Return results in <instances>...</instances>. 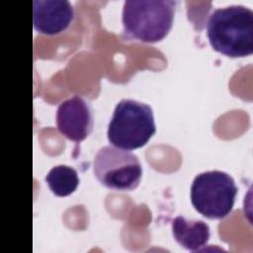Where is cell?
I'll list each match as a JSON object with an SVG mask.
<instances>
[{"mask_svg":"<svg viewBox=\"0 0 253 253\" xmlns=\"http://www.w3.org/2000/svg\"><path fill=\"white\" fill-rule=\"evenodd\" d=\"M93 171L102 185L115 191H132L142 177V166L137 156L113 145H105L97 151Z\"/></svg>","mask_w":253,"mask_h":253,"instance_id":"5b68a950","label":"cell"},{"mask_svg":"<svg viewBox=\"0 0 253 253\" xmlns=\"http://www.w3.org/2000/svg\"><path fill=\"white\" fill-rule=\"evenodd\" d=\"M171 225L174 239L189 251L201 250L211 238L210 226L203 220L187 219L178 215L172 220Z\"/></svg>","mask_w":253,"mask_h":253,"instance_id":"ba28073f","label":"cell"},{"mask_svg":"<svg viewBox=\"0 0 253 253\" xmlns=\"http://www.w3.org/2000/svg\"><path fill=\"white\" fill-rule=\"evenodd\" d=\"M45 183L49 190L57 197H66L72 194L79 185L77 171L67 165H56L46 174Z\"/></svg>","mask_w":253,"mask_h":253,"instance_id":"9c48e42d","label":"cell"},{"mask_svg":"<svg viewBox=\"0 0 253 253\" xmlns=\"http://www.w3.org/2000/svg\"><path fill=\"white\" fill-rule=\"evenodd\" d=\"M234 179L226 172L211 170L198 174L191 186V203L202 215L220 219L230 213L237 195Z\"/></svg>","mask_w":253,"mask_h":253,"instance_id":"277c9868","label":"cell"},{"mask_svg":"<svg viewBox=\"0 0 253 253\" xmlns=\"http://www.w3.org/2000/svg\"><path fill=\"white\" fill-rule=\"evenodd\" d=\"M211 47L226 56L244 57L253 52V12L243 5L214 9L207 22Z\"/></svg>","mask_w":253,"mask_h":253,"instance_id":"6da1fadb","label":"cell"},{"mask_svg":"<svg viewBox=\"0 0 253 253\" xmlns=\"http://www.w3.org/2000/svg\"><path fill=\"white\" fill-rule=\"evenodd\" d=\"M177 2L172 0H127L122 13L123 35L142 42H157L170 32Z\"/></svg>","mask_w":253,"mask_h":253,"instance_id":"7a4b0ae2","label":"cell"},{"mask_svg":"<svg viewBox=\"0 0 253 253\" xmlns=\"http://www.w3.org/2000/svg\"><path fill=\"white\" fill-rule=\"evenodd\" d=\"M156 131L152 108L132 99H122L115 107L107 136L114 146L133 150L145 145Z\"/></svg>","mask_w":253,"mask_h":253,"instance_id":"3957f363","label":"cell"},{"mask_svg":"<svg viewBox=\"0 0 253 253\" xmlns=\"http://www.w3.org/2000/svg\"><path fill=\"white\" fill-rule=\"evenodd\" d=\"M57 129L74 142L84 140L92 131L94 116L91 105L80 96H73L59 104L55 114Z\"/></svg>","mask_w":253,"mask_h":253,"instance_id":"8992f818","label":"cell"},{"mask_svg":"<svg viewBox=\"0 0 253 253\" xmlns=\"http://www.w3.org/2000/svg\"><path fill=\"white\" fill-rule=\"evenodd\" d=\"M74 18L73 5L67 0H35L33 24L37 32L54 36L64 32Z\"/></svg>","mask_w":253,"mask_h":253,"instance_id":"52a82bcc","label":"cell"}]
</instances>
